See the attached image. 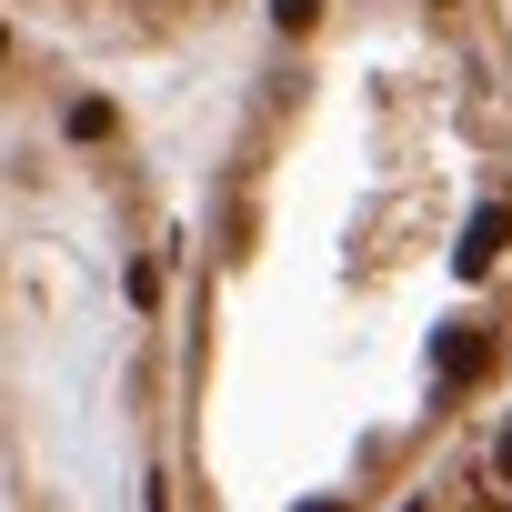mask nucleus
Wrapping results in <instances>:
<instances>
[{
  "label": "nucleus",
  "mask_w": 512,
  "mask_h": 512,
  "mask_svg": "<svg viewBox=\"0 0 512 512\" xmlns=\"http://www.w3.org/2000/svg\"><path fill=\"white\" fill-rule=\"evenodd\" d=\"M502 472H512V432H502Z\"/></svg>",
  "instance_id": "7ed1b4c3"
},
{
  "label": "nucleus",
  "mask_w": 512,
  "mask_h": 512,
  "mask_svg": "<svg viewBox=\"0 0 512 512\" xmlns=\"http://www.w3.org/2000/svg\"><path fill=\"white\" fill-rule=\"evenodd\" d=\"M502 231H512V211H472V231H462V272H492Z\"/></svg>",
  "instance_id": "f257e3e1"
},
{
  "label": "nucleus",
  "mask_w": 512,
  "mask_h": 512,
  "mask_svg": "<svg viewBox=\"0 0 512 512\" xmlns=\"http://www.w3.org/2000/svg\"><path fill=\"white\" fill-rule=\"evenodd\" d=\"M272 21H282V31H312V21H322V0H272Z\"/></svg>",
  "instance_id": "f03ea898"
}]
</instances>
